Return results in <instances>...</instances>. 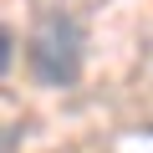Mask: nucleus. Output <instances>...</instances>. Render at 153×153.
<instances>
[{"instance_id": "1", "label": "nucleus", "mask_w": 153, "mask_h": 153, "mask_svg": "<svg viewBox=\"0 0 153 153\" xmlns=\"http://www.w3.org/2000/svg\"><path fill=\"white\" fill-rule=\"evenodd\" d=\"M26 66L36 76V87H51V92L76 87L82 66H87V26L61 5L41 10L31 26V41H26Z\"/></svg>"}, {"instance_id": "2", "label": "nucleus", "mask_w": 153, "mask_h": 153, "mask_svg": "<svg viewBox=\"0 0 153 153\" xmlns=\"http://www.w3.org/2000/svg\"><path fill=\"white\" fill-rule=\"evenodd\" d=\"M16 66V31L5 26V31H0V71H10Z\"/></svg>"}, {"instance_id": "3", "label": "nucleus", "mask_w": 153, "mask_h": 153, "mask_svg": "<svg viewBox=\"0 0 153 153\" xmlns=\"http://www.w3.org/2000/svg\"><path fill=\"white\" fill-rule=\"evenodd\" d=\"M21 148V123H5V153Z\"/></svg>"}]
</instances>
